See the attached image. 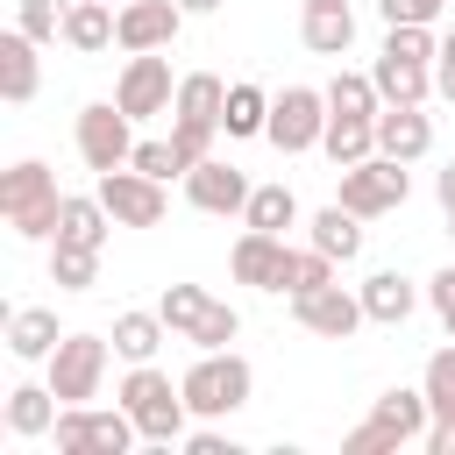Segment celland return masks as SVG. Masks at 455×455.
Masks as SVG:
<instances>
[{
    "instance_id": "obj_1",
    "label": "cell",
    "mask_w": 455,
    "mask_h": 455,
    "mask_svg": "<svg viewBox=\"0 0 455 455\" xmlns=\"http://www.w3.org/2000/svg\"><path fill=\"white\" fill-rule=\"evenodd\" d=\"M121 405H128V419L142 427V441H149V448H171V441H185V434H192L185 384H171L156 363H128V377H121Z\"/></svg>"
},
{
    "instance_id": "obj_2",
    "label": "cell",
    "mask_w": 455,
    "mask_h": 455,
    "mask_svg": "<svg viewBox=\"0 0 455 455\" xmlns=\"http://www.w3.org/2000/svg\"><path fill=\"white\" fill-rule=\"evenodd\" d=\"M57 206H64V192H57L50 164L21 156V164L0 171V220H7L21 242H57Z\"/></svg>"
},
{
    "instance_id": "obj_3",
    "label": "cell",
    "mask_w": 455,
    "mask_h": 455,
    "mask_svg": "<svg viewBox=\"0 0 455 455\" xmlns=\"http://www.w3.org/2000/svg\"><path fill=\"white\" fill-rule=\"evenodd\" d=\"M427 427H434V405H427V391H405V384H391L384 398H370V419L341 441V455H398V448H412V441H427Z\"/></svg>"
},
{
    "instance_id": "obj_4",
    "label": "cell",
    "mask_w": 455,
    "mask_h": 455,
    "mask_svg": "<svg viewBox=\"0 0 455 455\" xmlns=\"http://www.w3.org/2000/svg\"><path fill=\"white\" fill-rule=\"evenodd\" d=\"M178 384H185L192 419H228V412H242V405H249L256 370H249V355H235V348H199V363H192Z\"/></svg>"
},
{
    "instance_id": "obj_5",
    "label": "cell",
    "mask_w": 455,
    "mask_h": 455,
    "mask_svg": "<svg viewBox=\"0 0 455 455\" xmlns=\"http://www.w3.org/2000/svg\"><path fill=\"white\" fill-rule=\"evenodd\" d=\"M156 313H164V327H171L178 341H192V348H228V341L242 334V313H235L228 299H213L206 284H164Z\"/></svg>"
},
{
    "instance_id": "obj_6",
    "label": "cell",
    "mask_w": 455,
    "mask_h": 455,
    "mask_svg": "<svg viewBox=\"0 0 455 455\" xmlns=\"http://www.w3.org/2000/svg\"><path fill=\"white\" fill-rule=\"evenodd\" d=\"M405 192H412L405 164L377 149V156H363V164H348V171H341V192H334V199H341L348 213L377 220V213H398V206H405Z\"/></svg>"
},
{
    "instance_id": "obj_7",
    "label": "cell",
    "mask_w": 455,
    "mask_h": 455,
    "mask_svg": "<svg viewBox=\"0 0 455 455\" xmlns=\"http://www.w3.org/2000/svg\"><path fill=\"white\" fill-rule=\"evenodd\" d=\"M327 92H313V85H284L277 100H270V128H263V142H277L284 156H306V149H320V135H327Z\"/></svg>"
},
{
    "instance_id": "obj_8",
    "label": "cell",
    "mask_w": 455,
    "mask_h": 455,
    "mask_svg": "<svg viewBox=\"0 0 455 455\" xmlns=\"http://www.w3.org/2000/svg\"><path fill=\"white\" fill-rule=\"evenodd\" d=\"M78 156H85V171H121V164H135V114H121V100L78 107Z\"/></svg>"
},
{
    "instance_id": "obj_9",
    "label": "cell",
    "mask_w": 455,
    "mask_h": 455,
    "mask_svg": "<svg viewBox=\"0 0 455 455\" xmlns=\"http://www.w3.org/2000/svg\"><path fill=\"white\" fill-rule=\"evenodd\" d=\"M107 355H114V334H64V341H57V355H50V391H57L64 405L100 398Z\"/></svg>"
},
{
    "instance_id": "obj_10",
    "label": "cell",
    "mask_w": 455,
    "mask_h": 455,
    "mask_svg": "<svg viewBox=\"0 0 455 455\" xmlns=\"http://www.w3.org/2000/svg\"><path fill=\"white\" fill-rule=\"evenodd\" d=\"M114 100H121V114H135V121L171 114V100H178L171 57H164V50H135V57L121 64V78H114Z\"/></svg>"
},
{
    "instance_id": "obj_11",
    "label": "cell",
    "mask_w": 455,
    "mask_h": 455,
    "mask_svg": "<svg viewBox=\"0 0 455 455\" xmlns=\"http://www.w3.org/2000/svg\"><path fill=\"white\" fill-rule=\"evenodd\" d=\"M100 199H107V213H114L121 228H156V220L171 213V199H164V178H149V171H135V164H121V171H100Z\"/></svg>"
},
{
    "instance_id": "obj_12",
    "label": "cell",
    "mask_w": 455,
    "mask_h": 455,
    "mask_svg": "<svg viewBox=\"0 0 455 455\" xmlns=\"http://www.w3.org/2000/svg\"><path fill=\"white\" fill-rule=\"evenodd\" d=\"M291 320L320 341H348L370 313H363V291H341V284H320V291H299L291 299Z\"/></svg>"
},
{
    "instance_id": "obj_13",
    "label": "cell",
    "mask_w": 455,
    "mask_h": 455,
    "mask_svg": "<svg viewBox=\"0 0 455 455\" xmlns=\"http://www.w3.org/2000/svg\"><path fill=\"white\" fill-rule=\"evenodd\" d=\"M249 171L242 164H228V156H206V164H192L185 171V199L199 206V213H242L249 206Z\"/></svg>"
},
{
    "instance_id": "obj_14",
    "label": "cell",
    "mask_w": 455,
    "mask_h": 455,
    "mask_svg": "<svg viewBox=\"0 0 455 455\" xmlns=\"http://www.w3.org/2000/svg\"><path fill=\"white\" fill-rule=\"evenodd\" d=\"M192 14L178 7V0H121V50L135 57V50H171L178 43V28H185Z\"/></svg>"
},
{
    "instance_id": "obj_15",
    "label": "cell",
    "mask_w": 455,
    "mask_h": 455,
    "mask_svg": "<svg viewBox=\"0 0 455 455\" xmlns=\"http://www.w3.org/2000/svg\"><path fill=\"white\" fill-rule=\"evenodd\" d=\"M284 235H263V228H242V242H235V256H228V270H235V284H249V291H284Z\"/></svg>"
},
{
    "instance_id": "obj_16",
    "label": "cell",
    "mask_w": 455,
    "mask_h": 455,
    "mask_svg": "<svg viewBox=\"0 0 455 455\" xmlns=\"http://www.w3.org/2000/svg\"><path fill=\"white\" fill-rule=\"evenodd\" d=\"M377 149L398 164H419L434 149V114L427 107H377Z\"/></svg>"
},
{
    "instance_id": "obj_17",
    "label": "cell",
    "mask_w": 455,
    "mask_h": 455,
    "mask_svg": "<svg viewBox=\"0 0 455 455\" xmlns=\"http://www.w3.org/2000/svg\"><path fill=\"white\" fill-rule=\"evenodd\" d=\"M36 50H43V43L21 36V28L0 36V100H7V107H28V100H36V85H43V57H36Z\"/></svg>"
},
{
    "instance_id": "obj_18",
    "label": "cell",
    "mask_w": 455,
    "mask_h": 455,
    "mask_svg": "<svg viewBox=\"0 0 455 455\" xmlns=\"http://www.w3.org/2000/svg\"><path fill=\"white\" fill-rule=\"evenodd\" d=\"M114 36H121V7H114V0H71V7H64V43H71L78 57L114 50Z\"/></svg>"
},
{
    "instance_id": "obj_19",
    "label": "cell",
    "mask_w": 455,
    "mask_h": 455,
    "mask_svg": "<svg viewBox=\"0 0 455 455\" xmlns=\"http://www.w3.org/2000/svg\"><path fill=\"white\" fill-rule=\"evenodd\" d=\"M370 78H377L384 107H427V92H434V64H412V57H391V50H377Z\"/></svg>"
},
{
    "instance_id": "obj_20",
    "label": "cell",
    "mask_w": 455,
    "mask_h": 455,
    "mask_svg": "<svg viewBox=\"0 0 455 455\" xmlns=\"http://www.w3.org/2000/svg\"><path fill=\"white\" fill-rule=\"evenodd\" d=\"M412 306H419V284H412L405 270H370V277H363V313H370L377 327H405Z\"/></svg>"
},
{
    "instance_id": "obj_21",
    "label": "cell",
    "mask_w": 455,
    "mask_h": 455,
    "mask_svg": "<svg viewBox=\"0 0 455 455\" xmlns=\"http://www.w3.org/2000/svg\"><path fill=\"white\" fill-rule=\"evenodd\" d=\"M220 107H228L220 71H185V78H178V100H171V121H185V128H220Z\"/></svg>"
},
{
    "instance_id": "obj_22",
    "label": "cell",
    "mask_w": 455,
    "mask_h": 455,
    "mask_svg": "<svg viewBox=\"0 0 455 455\" xmlns=\"http://www.w3.org/2000/svg\"><path fill=\"white\" fill-rule=\"evenodd\" d=\"M306 242L327 249L334 263H355V256H363V213H348L341 199H327V206L306 220Z\"/></svg>"
},
{
    "instance_id": "obj_23",
    "label": "cell",
    "mask_w": 455,
    "mask_h": 455,
    "mask_svg": "<svg viewBox=\"0 0 455 455\" xmlns=\"http://www.w3.org/2000/svg\"><path fill=\"white\" fill-rule=\"evenodd\" d=\"M57 313L50 306H14L7 313V355H21V363H50L57 355Z\"/></svg>"
},
{
    "instance_id": "obj_24",
    "label": "cell",
    "mask_w": 455,
    "mask_h": 455,
    "mask_svg": "<svg viewBox=\"0 0 455 455\" xmlns=\"http://www.w3.org/2000/svg\"><path fill=\"white\" fill-rule=\"evenodd\" d=\"M107 228H121V220L107 213L100 192H64V206H57V242H92V249H107Z\"/></svg>"
},
{
    "instance_id": "obj_25",
    "label": "cell",
    "mask_w": 455,
    "mask_h": 455,
    "mask_svg": "<svg viewBox=\"0 0 455 455\" xmlns=\"http://www.w3.org/2000/svg\"><path fill=\"white\" fill-rule=\"evenodd\" d=\"M57 412H64V398H57L50 384H14V391H7V434H14V441L50 434V427H57Z\"/></svg>"
},
{
    "instance_id": "obj_26",
    "label": "cell",
    "mask_w": 455,
    "mask_h": 455,
    "mask_svg": "<svg viewBox=\"0 0 455 455\" xmlns=\"http://www.w3.org/2000/svg\"><path fill=\"white\" fill-rule=\"evenodd\" d=\"M320 149L334 156V171H348V164L377 156V114H327V135H320Z\"/></svg>"
},
{
    "instance_id": "obj_27",
    "label": "cell",
    "mask_w": 455,
    "mask_h": 455,
    "mask_svg": "<svg viewBox=\"0 0 455 455\" xmlns=\"http://www.w3.org/2000/svg\"><path fill=\"white\" fill-rule=\"evenodd\" d=\"M164 341H171L164 313H142V306L114 313V355H121V363H149V355H156Z\"/></svg>"
},
{
    "instance_id": "obj_28",
    "label": "cell",
    "mask_w": 455,
    "mask_h": 455,
    "mask_svg": "<svg viewBox=\"0 0 455 455\" xmlns=\"http://www.w3.org/2000/svg\"><path fill=\"white\" fill-rule=\"evenodd\" d=\"M299 43H306L313 57H348V43H355V14H348V7H306Z\"/></svg>"
},
{
    "instance_id": "obj_29",
    "label": "cell",
    "mask_w": 455,
    "mask_h": 455,
    "mask_svg": "<svg viewBox=\"0 0 455 455\" xmlns=\"http://www.w3.org/2000/svg\"><path fill=\"white\" fill-rule=\"evenodd\" d=\"M263 128H270V92L249 85V78H235L228 85V107H220V135L242 142V135H263Z\"/></svg>"
},
{
    "instance_id": "obj_30",
    "label": "cell",
    "mask_w": 455,
    "mask_h": 455,
    "mask_svg": "<svg viewBox=\"0 0 455 455\" xmlns=\"http://www.w3.org/2000/svg\"><path fill=\"white\" fill-rule=\"evenodd\" d=\"M242 228H263V235H284V228H299V192L277 178V185H256L249 192V206H242Z\"/></svg>"
},
{
    "instance_id": "obj_31",
    "label": "cell",
    "mask_w": 455,
    "mask_h": 455,
    "mask_svg": "<svg viewBox=\"0 0 455 455\" xmlns=\"http://www.w3.org/2000/svg\"><path fill=\"white\" fill-rule=\"evenodd\" d=\"M50 284L57 291H92L100 284V249L92 242H50Z\"/></svg>"
},
{
    "instance_id": "obj_32",
    "label": "cell",
    "mask_w": 455,
    "mask_h": 455,
    "mask_svg": "<svg viewBox=\"0 0 455 455\" xmlns=\"http://www.w3.org/2000/svg\"><path fill=\"white\" fill-rule=\"evenodd\" d=\"M135 441H142V427L128 419V405H114V412L85 405V455H128Z\"/></svg>"
},
{
    "instance_id": "obj_33",
    "label": "cell",
    "mask_w": 455,
    "mask_h": 455,
    "mask_svg": "<svg viewBox=\"0 0 455 455\" xmlns=\"http://www.w3.org/2000/svg\"><path fill=\"white\" fill-rule=\"evenodd\" d=\"M320 92H327V107H334V114H377V107H384V92H377V78H370V71H334Z\"/></svg>"
},
{
    "instance_id": "obj_34",
    "label": "cell",
    "mask_w": 455,
    "mask_h": 455,
    "mask_svg": "<svg viewBox=\"0 0 455 455\" xmlns=\"http://www.w3.org/2000/svg\"><path fill=\"white\" fill-rule=\"evenodd\" d=\"M320 284H334V256L327 249H291L284 256V299H299V291H320Z\"/></svg>"
},
{
    "instance_id": "obj_35",
    "label": "cell",
    "mask_w": 455,
    "mask_h": 455,
    "mask_svg": "<svg viewBox=\"0 0 455 455\" xmlns=\"http://www.w3.org/2000/svg\"><path fill=\"white\" fill-rule=\"evenodd\" d=\"M419 391H427L434 419H455V341L427 355V377H419Z\"/></svg>"
},
{
    "instance_id": "obj_36",
    "label": "cell",
    "mask_w": 455,
    "mask_h": 455,
    "mask_svg": "<svg viewBox=\"0 0 455 455\" xmlns=\"http://www.w3.org/2000/svg\"><path fill=\"white\" fill-rule=\"evenodd\" d=\"M64 7L71 0H14V28L36 36V43H57L64 36Z\"/></svg>"
},
{
    "instance_id": "obj_37",
    "label": "cell",
    "mask_w": 455,
    "mask_h": 455,
    "mask_svg": "<svg viewBox=\"0 0 455 455\" xmlns=\"http://www.w3.org/2000/svg\"><path fill=\"white\" fill-rule=\"evenodd\" d=\"M135 171H149V178H185V156H178V142L171 135H149V142H135Z\"/></svg>"
},
{
    "instance_id": "obj_38",
    "label": "cell",
    "mask_w": 455,
    "mask_h": 455,
    "mask_svg": "<svg viewBox=\"0 0 455 455\" xmlns=\"http://www.w3.org/2000/svg\"><path fill=\"white\" fill-rule=\"evenodd\" d=\"M427 306H434V320H441L448 341H455V263H441V270L427 277Z\"/></svg>"
},
{
    "instance_id": "obj_39",
    "label": "cell",
    "mask_w": 455,
    "mask_h": 455,
    "mask_svg": "<svg viewBox=\"0 0 455 455\" xmlns=\"http://www.w3.org/2000/svg\"><path fill=\"white\" fill-rule=\"evenodd\" d=\"M441 7H448V0H377L384 28H391V21H427V28H434V21H441Z\"/></svg>"
},
{
    "instance_id": "obj_40",
    "label": "cell",
    "mask_w": 455,
    "mask_h": 455,
    "mask_svg": "<svg viewBox=\"0 0 455 455\" xmlns=\"http://www.w3.org/2000/svg\"><path fill=\"white\" fill-rule=\"evenodd\" d=\"M185 455H242V441L220 427H199V434H185Z\"/></svg>"
},
{
    "instance_id": "obj_41",
    "label": "cell",
    "mask_w": 455,
    "mask_h": 455,
    "mask_svg": "<svg viewBox=\"0 0 455 455\" xmlns=\"http://www.w3.org/2000/svg\"><path fill=\"white\" fill-rule=\"evenodd\" d=\"M434 92H441V100H455V28L441 36V57H434Z\"/></svg>"
},
{
    "instance_id": "obj_42",
    "label": "cell",
    "mask_w": 455,
    "mask_h": 455,
    "mask_svg": "<svg viewBox=\"0 0 455 455\" xmlns=\"http://www.w3.org/2000/svg\"><path fill=\"white\" fill-rule=\"evenodd\" d=\"M419 448H427V455H455V419H434Z\"/></svg>"
},
{
    "instance_id": "obj_43",
    "label": "cell",
    "mask_w": 455,
    "mask_h": 455,
    "mask_svg": "<svg viewBox=\"0 0 455 455\" xmlns=\"http://www.w3.org/2000/svg\"><path fill=\"white\" fill-rule=\"evenodd\" d=\"M434 199H441V213H455V164L434 171Z\"/></svg>"
},
{
    "instance_id": "obj_44",
    "label": "cell",
    "mask_w": 455,
    "mask_h": 455,
    "mask_svg": "<svg viewBox=\"0 0 455 455\" xmlns=\"http://www.w3.org/2000/svg\"><path fill=\"white\" fill-rule=\"evenodd\" d=\"M185 14H220V0H178Z\"/></svg>"
},
{
    "instance_id": "obj_45",
    "label": "cell",
    "mask_w": 455,
    "mask_h": 455,
    "mask_svg": "<svg viewBox=\"0 0 455 455\" xmlns=\"http://www.w3.org/2000/svg\"><path fill=\"white\" fill-rule=\"evenodd\" d=\"M306 7H348V0H306Z\"/></svg>"
},
{
    "instance_id": "obj_46",
    "label": "cell",
    "mask_w": 455,
    "mask_h": 455,
    "mask_svg": "<svg viewBox=\"0 0 455 455\" xmlns=\"http://www.w3.org/2000/svg\"><path fill=\"white\" fill-rule=\"evenodd\" d=\"M448 235H455V213H448Z\"/></svg>"
},
{
    "instance_id": "obj_47",
    "label": "cell",
    "mask_w": 455,
    "mask_h": 455,
    "mask_svg": "<svg viewBox=\"0 0 455 455\" xmlns=\"http://www.w3.org/2000/svg\"><path fill=\"white\" fill-rule=\"evenodd\" d=\"M114 7H121V0H114Z\"/></svg>"
}]
</instances>
